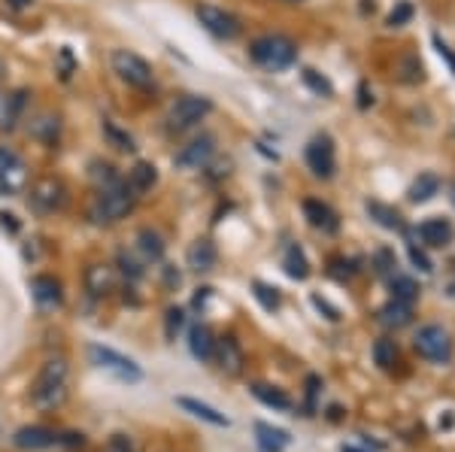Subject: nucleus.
<instances>
[{
	"label": "nucleus",
	"instance_id": "a211bd4d",
	"mask_svg": "<svg viewBox=\"0 0 455 452\" xmlns=\"http://www.w3.org/2000/svg\"><path fill=\"white\" fill-rule=\"evenodd\" d=\"M186 261H188V267H192L195 274H207V271L216 267L219 252H216V246H212L207 237H201V240H195V243L188 246Z\"/></svg>",
	"mask_w": 455,
	"mask_h": 452
},
{
	"label": "nucleus",
	"instance_id": "13d9d810",
	"mask_svg": "<svg viewBox=\"0 0 455 452\" xmlns=\"http://www.w3.org/2000/svg\"><path fill=\"white\" fill-rule=\"evenodd\" d=\"M340 452H364V449H358V447H347V443H343Z\"/></svg>",
	"mask_w": 455,
	"mask_h": 452
},
{
	"label": "nucleus",
	"instance_id": "6ab92c4d",
	"mask_svg": "<svg viewBox=\"0 0 455 452\" xmlns=\"http://www.w3.org/2000/svg\"><path fill=\"white\" fill-rule=\"evenodd\" d=\"M128 188L131 192L140 198V194H146V192H152L156 188V182H158V167L152 164V162H137L134 167L128 170Z\"/></svg>",
	"mask_w": 455,
	"mask_h": 452
},
{
	"label": "nucleus",
	"instance_id": "49530a36",
	"mask_svg": "<svg viewBox=\"0 0 455 452\" xmlns=\"http://www.w3.org/2000/svg\"><path fill=\"white\" fill-rule=\"evenodd\" d=\"M331 276H337V280H349L352 276V261L347 258H331V271H328Z\"/></svg>",
	"mask_w": 455,
	"mask_h": 452
},
{
	"label": "nucleus",
	"instance_id": "4be33fe9",
	"mask_svg": "<svg viewBox=\"0 0 455 452\" xmlns=\"http://www.w3.org/2000/svg\"><path fill=\"white\" fill-rule=\"evenodd\" d=\"M176 404H180L186 413H192V416L204 419V422H210V425H216V428H228V425H231V419H228L225 413H219L216 407L204 404V400H195V398H176Z\"/></svg>",
	"mask_w": 455,
	"mask_h": 452
},
{
	"label": "nucleus",
	"instance_id": "4468645a",
	"mask_svg": "<svg viewBox=\"0 0 455 452\" xmlns=\"http://www.w3.org/2000/svg\"><path fill=\"white\" fill-rule=\"evenodd\" d=\"M31 295L43 310H55V307H61V301H64L61 282H58L55 276H46V274H40L31 280Z\"/></svg>",
	"mask_w": 455,
	"mask_h": 452
},
{
	"label": "nucleus",
	"instance_id": "0eeeda50",
	"mask_svg": "<svg viewBox=\"0 0 455 452\" xmlns=\"http://www.w3.org/2000/svg\"><path fill=\"white\" fill-rule=\"evenodd\" d=\"M413 346L416 353L422 355L425 361H435V364H446L452 359V337L446 328L440 325H425L416 331L413 337Z\"/></svg>",
	"mask_w": 455,
	"mask_h": 452
},
{
	"label": "nucleus",
	"instance_id": "7ed1b4c3",
	"mask_svg": "<svg viewBox=\"0 0 455 452\" xmlns=\"http://www.w3.org/2000/svg\"><path fill=\"white\" fill-rule=\"evenodd\" d=\"M249 55H252V61L259 64V67L280 73V70H289L291 64L298 61V46L283 34H264L252 40Z\"/></svg>",
	"mask_w": 455,
	"mask_h": 452
},
{
	"label": "nucleus",
	"instance_id": "8fccbe9b",
	"mask_svg": "<svg viewBox=\"0 0 455 452\" xmlns=\"http://www.w3.org/2000/svg\"><path fill=\"white\" fill-rule=\"evenodd\" d=\"M0 228L10 231V234H19L21 225H19V218L12 216V213H0Z\"/></svg>",
	"mask_w": 455,
	"mask_h": 452
},
{
	"label": "nucleus",
	"instance_id": "c9c22d12",
	"mask_svg": "<svg viewBox=\"0 0 455 452\" xmlns=\"http://www.w3.org/2000/svg\"><path fill=\"white\" fill-rule=\"evenodd\" d=\"M252 295H255V301H259L267 313L280 310V304H283L280 291H276L274 286H264V282H252Z\"/></svg>",
	"mask_w": 455,
	"mask_h": 452
},
{
	"label": "nucleus",
	"instance_id": "7c9ffc66",
	"mask_svg": "<svg viewBox=\"0 0 455 452\" xmlns=\"http://www.w3.org/2000/svg\"><path fill=\"white\" fill-rule=\"evenodd\" d=\"M440 192V179L435 177V173H422L419 179L410 186V201L413 203H425V201H431L435 194Z\"/></svg>",
	"mask_w": 455,
	"mask_h": 452
},
{
	"label": "nucleus",
	"instance_id": "e433bc0d",
	"mask_svg": "<svg viewBox=\"0 0 455 452\" xmlns=\"http://www.w3.org/2000/svg\"><path fill=\"white\" fill-rule=\"evenodd\" d=\"M182 328H186V313H182L180 307H171L164 313V337L173 344V340L180 337Z\"/></svg>",
	"mask_w": 455,
	"mask_h": 452
},
{
	"label": "nucleus",
	"instance_id": "603ef678",
	"mask_svg": "<svg viewBox=\"0 0 455 452\" xmlns=\"http://www.w3.org/2000/svg\"><path fill=\"white\" fill-rule=\"evenodd\" d=\"M61 61H64V73H61V76L70 79L73 67H76V64H73V58H70V49H61Z\"/></svg>",
	"mask_w": 455,
	"mask_h": 452
},
{
	"label": "nucleus",
	"instance_id": "ddd939ff",
	"mask_svg": "<svg viewBox=\"0 0 455 452\" xmlns=\"http://www.w3.org/2000/svg\"><path fill=\"white\" fill-rule=\"evenodd\" d=\"M12 447L25 452H40L49 447H58V434L46 425H25L12 434Z\"/></svg>",
	"mask_w": 455,
	"mask_h": 452
},
{
	"label": "nucleus",
	"instance_id": "473e14b6",
	"mask_svg": "<svg viewBox=\"0 0 455 452\" xmlns=\"http://www.w3.org/2000/svg\"><path fill=\"white\" fill-rule=\"evenodd\" d=\"M373 361L383 370H392L395 364H398V344L388 337H379L377 344H373Z\"/></svg>",
	"mask_w": 455,
	"mask_h": 452
},
{
	"label": "nucleus",
	"instance_id": "f03ea898",
	"mask_svg": "<svg viewBox=\"0 0 455 452\" xmlns=\"http://www.w3.org/2000/svg\"><path fill=\"white\" fill-rule=\"evenodd\" d=\"M137 194L128 188V182H116L109 188H98V194L88 203V222L98 228H109V225L122 222L134 213Z\"/></svg>",
	"mask_w": 455,
	"mask_h": 452
},
{
	"label": "nucleus",
	"instance_id": "423d86ee",
	"mask_svg": "<svg viewBox=\"0 0 455 452\" xmlns=\"http://www.w3.org/2000/svg\"><path fill=\"white\" fill-rule=\"evenodd\" d=\"M88 359H92L94 368L107 370V374H113L116 380H122V383H140L143 380L140 364H137L134 359H128V355L116 353V349L104 346V344H88Z\"/></svg>",
	"mask_w": 455,
	"mask_h": 452
},
{
	"label": "nucleus",
	"instance_id": "58836bf2",
	"mask_svg": "<svg viewBox=\"0 0 455 452\" xmlns=\"http://www.w3.org/2000/svg\"><path fill=\"white\" fill-rule=\"evenodd\" d=\"M410 19H413V4L410 0H398L395 10L388 12V28H403Z\"/></svg>",
	"mask_w": 455,
	"mask_h": 452
},
{
	"label": "nucleus",
	"instance_id": "b1692460",
	"mask_svg": "<svg viewBox=\"0 0 455 452\" xmlns=\"http://www.w3.org/2000/svg\"><path fill=\"white\" fill-rule=\"evenodd\" d=\"M255 440H259L261 452H283L289 447V432L267 425V422H255Z\"/></svg>",
	"mask_w": 455,
	"mask_h": 452
},
{
	"label": "nucleus",
	"instance_id": "cd10ccee",
	"mask_svg": "<svg viewBox=\"0 0 455 452\" xmlns=\"http://www.w3.org/2000/svg\"><path fill=\"white\" fill-rule=\"evenodd\" d=\"M283 267H285V274H289L291 280H307V276H310V261H307L304 250H300V246H295V243H291L289 250H285Z\"/></svg>",
	"mask_w": 455,
	"mask_h": 452
},
{
	"label": "nucleus",
	"instance_id": "6e6d98bb",
	"mask_svg": "<svg viewBox=\"0 0 455 452\" xmlns=\"http://www.w3.org/2000/svg\"><path fill=\"white\" fill-rule=\"evenodd\" d=\"M371 100H373V98H368V85H362V100H358V104H362V107H368Z\"/></svg>",
	"mask_w": 455,
	"mask_h": 452
},
{
	"label": "nucleus",
	"instance_id": "6e6552de",
	"mask_svg": "<svg viewBox=\"0 0 455 452\" xmlns=\"http://www.w3.org/2000/svg\"><path fill=\"white\" fill-rule=\"evenodd\" d=\"M212 155H216V134H210V131H204V134H197L192 143H186L180 152L173 155V167L176 170H204Z\"/></svg>",
	"mask_w": 455,
	"mask_h": 452
},
{
	"label": "nucleus",
	"instance_id": "72a5a7b5",
	"mask_svg": "<svg viewBox=\"0 0 455 452\" xmlns=\"http://www.w3.org/2000/svg\"><path fill=\"white\" fill-rule=\"evenodd\" d=\"M28 182V173H25V164L12 167V170L0 173V198H10V194H16L25 188Z\"/></svg>",
	"mask_w": 455,
	"mask_h": 452
},
{
	"label": "nucleus",
	"instance_id": "f704fd0d",
	"mask_svg": "<svg viewBox=\"0 0 455 452\" xmlns=\"http://www.w3.org/2000/svg\"><path fill=\"white\" fill-rule=\"evenodd\" d=\"M104 137L109 140V146H113V149H119V152H134L137 146H134V137L128 134V131L124 128H119L116 125V122H104Z\"/></svg>",
	"mask_w": 455,
	"mask_h": 452
},
{
	"label": "nucleus",
	"instance_id": "9d476101",
	"mask_svg": "<svg viewBox=\"0 0 455 452\" xmlns=\"http://www.w3.org/2000/svg\"><path fill=\"white\" fill-rule=\"evenodd\" d=\"M195 16L204 25V31H210L216 40H234L240 34V19L216 4H201L195 10Z\"/></svg>",
	"mask_w": 455,
	"mask_h": 452
},
{
	"label": "nucleus",
	"instance_id": "79ce46f5",
	"mask_svg": "<svg viewBox=\"0 0 455 452\" xmlns=\"http://www.w3.org/2000/svg\"><path fill=\"white\" fill-rule=\"evenodd\" d=\"M104 452H137V447L128 434H113L109 437V443L104 447Z\"/></svg>",
	"mask_w": 455,
	"mask_h": 452
},
{
	"label": "nucleus",
	"instance_id": "4c0bfd02",
	"mask_svg": "<svg viewBox=\"0 0 455 452\" xmlns=\"http://www.w3.org/2000/svg\"><path fill=\"white\" fill-rule=\"evenodd\" d=\"M300 76H304V83H307V85H310V89H313L315 94H322V98H331V94H334V85H331V83H328V79H325V76H322V73H319V70L307 67L304 73H300Z\"/></svg>",
	"mask_w": 455,
	"mask_h": 452
},
{
	"label": "nucleus",
	"instance_id": "20e7f679",
	"mask_svg": "<svg viewBox=\"0 0 455 452\" xmlns=\"http://www.w3.org/2000/svg\"><path fill=\"white\" fill-rule=\"evenodd\" d=\"M109 64H113V73L122 79L124 85L137 91H149L156 85V73H152V64L146 61L143 55L131 52V49H116L109 55Z\"/></svg>",
	"mask_w": 455,
	"mask_h": 452
},
{
	"label": "nucleus",
	"instance_id": "f3484780",
	"mask_svg": "<svg viewBox=\"0 0 455 452\" xmlns=\"http://www.w3.org/2000/svg\"><path fill=\"white\" fill-rule=\"evenodd\" d=\"M452 234H455V228L446 218H425V222L416 228V237L422 240L425 246H446V243H452Z\"/></svg>",
	"mask_w": 455,
	"mask_h": 452
},
{
	"label": "nucleus",
	"instance_id": "37998d69",
	"mask_svg": "<svg viewBox=\"0 0 455 452\" xmlns=\"http://www.w3.org/2000/svg\"><path fill=\"white\" fill-rule=\"evenodd\" d=\"M21 158L16 149H10V146H0V173L12 170V167H19Z\"/></svg>",
	"mask_w": 455,
	"mask_h": 452
},
{
	"label": "nucleus",
	"instance_id": "39448f33",
	"mask_svg": "<svg viewBox=\"0 0 455 452\" xmlns=\"http://www.w3.org/2000/svg\"><path fill=\"white\" fill-rule=\"evenodd\" d=\"M212 113V100L204 98V94H182L176 98L171 109H167V131L171 134H182V131L195 128L197 122H204Z\"/></svg>",
	"mask_w": 455,
	"mask_h": 452
},
{
	"label": "nucleus",
	"instance_id": "9b49d317",
	"mask_svg": "<svg viewBox=\"0 0 455 452\" xmlns=\"http://www.w3.org/2000/svg\"><path fill=\"white\" fill-rule=\"evenodd\" d=\"M307 167H310L313 177H319V179L334 177L337 155H334V140L328 134L313 137L310 146H307Z\"/></svg>",
	"mask_w": 455,
	"mask_h": 452
},
{
	"label": "nucleus",
	"instance_id": "f8f14e48",
	"mask_svg": "<svg viewBox=\"0 0 455 452\" xmlns=\"http://www.w3.org/2000/svg\"><path fill=\"white\" fill-rule=\"evenodd\" d=\"M212 361L219 364V370H225L228 377H240L243 374V349H240L237 344V337H222V340H216V353H212Z\"/></svg>",
	"mask_w": 455,
	"mask_h": 452
},
{
	"label": "nucleus",
	"instance_id": "2eb2a0df",
	"mask_svg": "<svg viewBox=\"0 0 455 452\" xmlns=\"http://www.w3.org/2000/svg\"><path fill=\"white\" fill-rule=\"evenodd\" d=\"M85 291L92 297H109L116 291V274L107 265H88L85 267Z\"/></svg>",
	"mask_w": 455,
	"mask_h": 452
},
{
	"label": "nucleus",
	"instance_id": "c85d7f7f",
	"mask_svg": "<svg viewBox=\"0 0 455 452\" xmlns=\"http://www.w3.org/2000/svg\"><path fill=\"white\" fill-rule=\"evenodd\" d=\"M364 207H368L371 218H377V222L383 225V228H388V231H401L403 228L401 213L395 207H388V203H383V201H368Z\"/></svg>",
	"mask_w": 455,
	"mask_h": 452
},
{
	"label": "nucleus",
	"instance_id": "1a4fd4ad",
	"mask_svg": "<svg viewBox=\"0 0 455 452\" xmlns=\"http://www.w3.org/2000/svg\"><path fill=\"white\" fill-rule=\"evenodd\" d=\"M28 203H31L36 213H58V210H64V203H68V186L58 177L34 179Z\"/></svg>",
	"mask_w": 455,
	"mask_h": 452
},
{
	"label": "nucleus",
	"instance_id": "a19ab883",
	"mask_svg": "<svg viewBox=\"0 0 455 452\" xmlns=\"http://www.w3.org/2000/svg\"><path fill=\"white\" fill-rule=\"evenodd\" d=\"M119 265H122V274L128 276V280H140V276H143V265L134 258V255L119 252Z\"/></svg>",
	"mask_w": 455,
	"mask_h": 452
},
{
	"label": "nucleus",
	"instance_id": "5fc2aeb1",
	"mask_svg": "<svg viewBox=\"0 0 455 452\" xmlns=\"http://www.w3.org/2000/svg\"><path fill=\"white\" fill-rule=\"evenodd\" d=\"M210 291H212V289H197V295H195V301H192V304H195V307H197V310H201V307H204V304H207Z\"/></svg>",
	"mask_w": 455,
	"mask_h": 452
},
{
	"label": "nucleus",
	"instance_id": "864d4df0",
	"mask_svg": "<svg viewBox=\"0 0 455 452\" xmlns=\"http://www.w3.org/2000/svg\"><path fill=\"white\" fill-rule=\"evenodd\" d=\"M435 43H437V52H440V55H443V58H446V61H450V67L455 70V55L450 52V46H446V43H443V40H435Z\"/></svg>",
	"mask_w": 455,
	"mask_h": 452
},
{
	"label": "nucleus",
	"instance_id": "c756f323",
	"mask_svg": "<svg viewBox=\"0 0 455 452\" xmlns=\"http://www.w3.org/2000/svg\"><path fill=\"white\" fill-rule=\"evenodd\" d=\"M58 131H61V122H58V115H40V119L31 125V137L34 140H40V143H46V146H55L58 140Z\"/></svg>",
	"mask_w": 455,
	"mask_h": 452
},
{
	"label": "nucleus",
	"instance_id": "393cba45",
	"mask_svg": "<svg viewBox=\"0 0 455 452\" xmlns=\"http://www.w3.org/2000/svg\"><path fill=\"white\" fill-rule=\"evenodd\" d=\"M252 395L261 400L264 407H270V410H283V413H289L291 407V398L285 395L283 389H274V385H264V383H252Z\"/></svg>",
	"mask_w": 455,
	"mask_h": 452
},
{
	"label": "nucleus",
	"instance_id": "de8ad7c7",
	"mask_svg": "<svg viewBox=\"0 0 455 452\" xmlns=\"http://www.w3.org/2000/svg\"><path fill=\"white\" fill-rule=\"evenodd\" d=\"M313 307L319 310V313H325V316L331 319V322H337V319H340V310L331 307V304H328L325 297H319V295H313Z\"/></svg>",
	"mask_w": 455,
	"mask_h": 452
},
{
	"label": "nucleus",
	"instance_id": "dca6fc26",
	"mask_svg": "<svg viewBox=\"0 0 455 452\" xmlns=\"http://www.w3.org/2000/svg\"><path fill=\"white\" fill-rule=\"evenodd\" d=\"M304 216H307V222H310L313 228L325 231V234H334V231L340 228V218H337V213L328 207L325 201L307 198L304 201Z\"/></svg>",
	"mask_w": 455,
	"mask_h": 452
},
{
	"label": "nucleus",
	"instance_id": "f257e3e1",
	"mask_svg": "<svg viewBox=\"0 0 455 452\" xmlns=\"http://www.w3.org/2000/svg\"><path fill=\"white\" fill-rule=\"evenodd\" d=\"M68 383H70V368L64 359H49L40 368L36 380L31 385V404L40 413H52L58 407H64L68 400Z\"/></svg>",
	"mask_w": 455,
	"mask_h": 452
},
{
	"label": "nucleus",
	"instance_id": "aec40b11",
	"mask_svg": "<svg viewBox=\"0 0 455 452\" xmlns=\"http://www.w3.org/2000/svg\"><path fill=\"white\" fill-rule=\"evenodd\" d=\"M188 349L197 361H212V353H216V337L204 322H197L188 328Z\"/></svg>",
	"mask_w": 455,
	"mask_h": 452
},
{
	"label": "nucleus",
	"instance_id": "3c124183",
	"mask_svg": "<svg viewBox=\"0 0 455 452\" xmlns=\"http://www.w3.org/2000/svg\"><path fill=\"white\" fill-rule=\"evenodd\" d=\"M161 274H164V286H167V289H176V286H180V271H173L171 265L161 267Z\"/></svg>",
	"mask_w": 455,
	"mask_h": 452
},
{
	"label": "nucleus",
	"instance_id": "2f4dec72",
	"mask_svg": "<svg viewBox=\"0 0 455 452\" xmlns=\"http://www.w3.org/2000/svg\"><path fill=\"white\" fill-rule=\"evenodd\" d=\"M88 179L94 182V188H109V186H116V182H122V177L116 173V167L107 162L88 164Z\"/></svg>",
	"mask_w": 455,
	"mask_h": 452
},
{
	"label": "nucleus",
	"instance_id": "c03bdc74",
	"mask_svg": "<svg viewBox=\"0 0 455 452\" xmlns=\"http://www.w3.org/2000/svg\"><path fill=\"white\" fill-rule=\"evenodd\" d=\"M410 261H413V265L419 267L422 274H431V271H435V267H431V258H428V255H425L422 250H416L413 243H410Z\"/></svg>",
	"mask_w": 455,
	"mask_h": 452
},
{
	"label": "nucleus",
	"instance_id": "412c9836",
	"mask_svg": "<svg viewBox=\"0 0 455 452\" xmlns=\"http://www.w3.org/2000/svg\"><path fill=\"white\" fill-rule=\"evenodd\" d=\"M377 319H379V325L383 328H407L410 322H413V304H403V301H388L386 307H379L377 313Z\"/></svg>",
	"mask_w": 455,
	"mask_h": 452
},
{
	"label": "nucleus",
	"instance_id": "bf43d9fd",
	"mask_svg": "<svg viewBox=\"0 0 455 452\" xmlns=\"http://www.w3.org/2000/svg\"><path fill=\"white\" fill-rule=\"evenodd\" d=\"M283 4H304V0H283Z\"/></svg>",
	"mask_w": 455,
	"mask_h": 452
},
{
	"label": "nucleus",
	"instance_id": "bb28decb",
	"mask_svg": "<svg viewBox=\"0 0 455 452\" xmlns=\"http://www.w3.org/2000/svg\"><path fill=\"white\" fill-rule=\"evenodd\" d=\"M137 250H140L143 255V261H161L164 258V240H161L158 231H152V228H143L140 234H137Z\"/></svg>",
	"mask_w": 455,
	"mask_h": 452
},
{
	"label": "nucleus",
	"instance_id": "5701e85b",
	"mask_svg": "<svg viewBox=\"0 0 455 452\" xmlns=\"http://www.w3.org/2000/svg\"><path fill=\"white\" fill-rule=\"evenodd\" d=\"M28 91L19 89L12 94H0V128H12L19 122V115L25 113Z\"/></svg>",
	"mask_w": 455,
	"mask_h": 452
},
{
	"label": "nucleus",
	"instance_id": "09e8293b",
	"mask_svg": "<svg viewBox=\"0 0 455 452\" xmlns=\"http://www.w3.org/2000/svg\"><path fill=\"white\" fill-rule=\"evenodd\" d=\"M319 377H307V410H313V400H315V392H319Z\"/></svg>",
	"mask_w": 455,
	"mask_h": 452
},
{
	"label": "nucleus",
	"instance_id": "4d7b16f0",
	"mask_svg": "<svg viewBox=\"0 0 455 452\" xmlns=\"http://www.w3.org/2000/svg\"><path fill=\"white\" fill-rule=\"evenodd\" d=\"M28 4H31V0H10V6H12V10H25Z\"/></svg>",
	"mask_w": 455,
	"mask_h": 452
},
{
	"label": "nucleus",
	"instance_id": "a878e982",
	"mask_svg": "<svg viewBox=\"0 0 455 452\" xmlns=\"http://www.w3.org/2000/svg\"><path fill=\"white\" fill-rule=\"evenodd\" d=\"M388 291H392L395 301H403V304H413L416 297H419V286H416L413 276L398 274V271L388 276Z\"/></svg>",
	"mask_w": 455,
	"mask_h": 452
},
{
	"label": "nucleus",
	"instance_id": "ea45409f",
	"mask_svg": "<svg viewBox=\"0 0 455 452\" xmlns=\"http://www.w3.org/2000/svg\"><path fill=\"white\" fill-rule=\"evenodd\" d=\"M373 267H377L379 276H392L395 267H398V258H395L392 250H377V255H373Z\"/></svg>",
	"mask_w": 455,
	"mask_h": 452
},
{
	"label": "nucleus",
	"instance_id": "a18cd8bd",
	"mask_svg": "<svg viewBox=\"0 0 455 452\" xmlns=\"http://www.w3.org/2000/svg\"><path fill=\"white\" fill-rule=\"evenodd\" d=\"M58 447H68V449H83V447H85V434H76V432L58 434Z\"/></svg>",
	"mask_w": 455,
	"mask_h": 452
}]
</instances>
